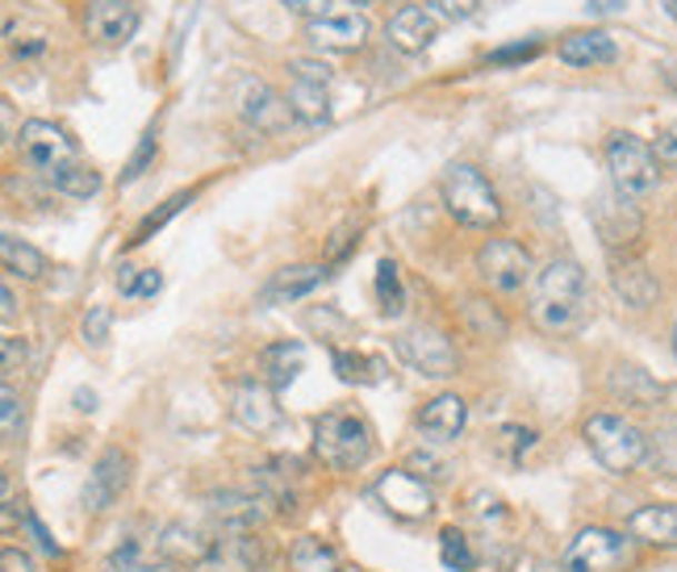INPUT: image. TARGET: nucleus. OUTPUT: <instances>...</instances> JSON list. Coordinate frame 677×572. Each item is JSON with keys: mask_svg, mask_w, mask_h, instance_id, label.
Masks as SVG:
<instances>
[{"mask_svg": "<svg viewBox=\"0 0 677 572\" xmlns=\"http://www.w3.org/2000/svg\"><path fill=\"white\" fill-rule=\"evenodd\" d=\"M159 289H163V277H159L156 268L139 272V280H135V297H156Z\"/></svg>", "mask_w": 677, "mask_h": 572, "instance_id": "53", "label": "nucleus"}, {"mask_svg": "<svg viewBox=\"0 0 677 572\" xmlns=\"http://www.w3.org/2000/svg\"><path fill=\"white\" fill-rule=\"evenodd\" d=\"M185 205H192V192H180V197H172V201H168V205L159 209V213H151V218H142V225H139V230H135V239H130V247L147 243V239L156 234L159 225L168 222V218H176V213H180V209H185Z\"/></svg>", "mask_w": 677, "mask_h": 572, "instance_id": "38", "label": "nucleus"}, {"mask_svg": "<svg viewBox=\"0 0 677 572\" xmlns=\"http://www.w3.org/2000/svg\"><path fill=\"white\" fill-rule=\"evenodd\" d=\"M256 485H260V498L268 505H277L280 514H289L297 505V489H293V472H289V460H272V464H260L251 469Z\"/></svg>", "mask_w": 677, "mask_h": 572, "instance_id": "26", "label": "nucleus"}, {"mask_svg": "<svg viewBox=\"0 0 677 572\" xmlns=\"http://www.w3.org/2000/svg\"><path fill=\"white\" fill-rule=\"evenodd\" d=\"M289 109H293L297 122L322 126L330 118L327 84H306V80H293V88H289Z\"/></svg>", "mask_w": 677, "mask_h": 572, "instance_id": "30", "label": "nucleus"}, {"mask_svg": "<svg viewBox=\"0 0 677 572\" xmlns=\"http://www.w3.org/2000/svg\"><path fill=\"white\" fill-rule=\"evenodd\" d=\"M230 418H235L243 431L268 434L285 422V410L277 405V389L256 377V381H239L230 389Z\"/></svg>", "mask_w": 677, "mask_h": 572, "instance_id": "12", "label": "nucleus"}, {"mask_svg": "<svg viewBox=\"0 0 677 572\" xmlns=\"http://www.w3.org/2000/svg\"><path fill=\"white\" fill-rule=\"evenodd\" d=\"M660 159L657 151L648 147L644 139L636 134H610L607 139V168H610V180H615V189L631 197V201H640L648 192H657L660 184Z\"/></svg>", "mask_w": 677, "mask_h": 572, "instance_id": "5", "label": "nucleus"}, {"mask_svg": "<svg viewBox=\"0 0 677 572\" xmlns=\"http://www.w3.org/2000/svg\"><path fill=\"white\" fill-rule=\"evenodd\" d=\"M631 560V539L607 526H586L569 539V548L560 555L565 572H615Z\"/></svg>", "mask_w": 677, "mask_h": 572, "instance_id": "8", "label": "nucleus"}, {"mask_svg": "<svg viewBox=\"0 0 677 572\" xmlns=\"http://www.w3.org/2000/svg\"><path fill=\"white\" fill-rule=\"evenodd\" d=\"M76 401H80V410H97V398H92V393H80Z\"/></svg>", "mask_w": 677, "mask_h": 572, "instance_id": "55", "label": "nucleus"}, {"mask_svg": "<svg viewBox=\"0 0 677 572\" xmlns=\"http://www.w3.org/2000/svg\"><path fill=\"white\" fill-rule=\"evenodd\" d=\"M465 322H469V330L477 334V339H506V318L489 301H481V297H469L465 301Z\"/></svg>", "mask_w": 677, "mask_h": 572, "instance_id": "37", "label": "nucleus"}, {"mask_svg": "<svg viewBox=\"0 0 677 572\" xmlns=\"http://www.w3.org/2000/svg\"><path fill=\"white\" fill-rule=\"evenodd\" d=\"M126 485H130V455L118 448H109L97 455V464L88 472L80 502H84L88 514H104V510L126 493Z\"/></svg>", "mask_w": 677, "mask_h": 572, "instance_id": "13", "label": "nucleus"}, {"mask_svg": "<svg viewBox=\"0 0 677 572\" xmlns=\"http://www.w3.org/2000/svg\"><path fill=\"white\" fill-rule=\"evenodd\" d=\"M377 502L394 514V519H427L435 510V493L427 481H418L415 472H385L381 481H377Z\"/></svg>", "mask_w": 677, "mask_h": 572, "instance_id": "14", "label": "nucleus"}, {"mask_svg": "<svg viewBox=\"0 0 677 572\" xmlns=\"http://www.w3.org/2000/svg\"><path fill=\"white\" fill-rule=\"evenodd\" d=\"M406 472H415L418 481H444L448 476V460H439L435 451H410Z\"/></svg>", "mask_w": 677, "mask_h": 572, "instance_id": "40", "label": "nucleus"}, {"mask_svg": "<svg viewBox=\"0 0 677 572\" xmlns=\"http://www.w3.org/2000/svg\"><path fill=\"white\" fill-rule=\"evenodd\" d=\"M330 364L339 372L344 384H381L385 381V360L377 355H356V351H330Z\"/></svg>", "mask_w": 677, "mask_h": 572, "instance_id": "32", "label": "nucleus"}, {"mask_svg": "<svg viewBox=\"0 0 677 572\" xmlns=\"http://www.w3.org/2000/svg\"><path fill=\"white\" fill-rule=\"evenodd\" d=\"M586 448L607 472H636L648 460V434L619 414L586 418Z\"/></svg>", "mask_w": 677, "mask_h": 572, "instance_id": "4", "label": "nucleus"}, {"mask_svg": "<svg viewBox=\"0 0 677 572\" xmlns=\"http://www.w3.org/2000/svg\"><path fill=\"white\" fill-rule=\"evenodd\" d=\"M377 301H381L385 318H398L406 310V284H401V272L394 260L377 263Z\"/></svg>", "mask_w": 677, "mask_h": 572, "instance_id": "34", "label": "nucleus"}, {"mask_svg": "<svg viewBox=\"0 0 677 572\" xmlns=\"http://www.w3.org/2000/svg\"><path fill=\"white\" fill-rule=\"evenodd\" d=\"M536 54H539V42L527 38V42H510V47L489 51V63H494V68H506V63H527V59H536Z\"/></svg>", "mask_w": 677, "mask_h": 572, "instance_id": "44", "label": "nucleus"}, {"mask_svg": "<svg viewBox=\"0 0 677 572\" xmlns=\"http://www.w3.org/2000/svg\"><path fill=\"white\" fill-rule=\"evenodd\" d=\"M610 393H615V398H624L627 405H640V410H653V405L665 401V389H660V384L636 364H619L615 372H610Z\"/></svg>", "mask_w": 677, "mask_h": 572, "instance_id": "25", "label": "nucleus"}, {"mask_svg": "<svg viewBox=\"0 0 677 572\" xmlns=\"http://www.w3.org/2000/svg\"><path fill=\"white\" fill-rule=\"evenodd\" d=\"M477 272L486 277L489 289H498V293H519L531 284V272H536V263H531V251L515 239H489L481 251H477Z\"/></svg>", "mask_w": 677, "mask_h": 572, "instance_id": "10", "label": "nucleus"}, {"mask_svg": "<svg viewBox=\"0 0 677 572\" xmlns=\"http://www.w3.org/2000/svg\"><path fill=\"white\" fill-rule=\"evenodd\" d=\"M502 443L510 448V460H519L522 451L536 443V431H522V427H502Z\"/></svg>", "mask_w": 677, "mask_h": 572, "instance_id": "48", "label": "nucleus"}, {"mask_svg": "<svg viewBox=\"0 0 677 572\" xmlns=\"http://www.w3.org/2000/svg\"><path fill=\"white\" fill-rule=\"evenodd\" d=\"M674 355H677V327H674Z\"/></svg>", "mask_w": 677, "mask_h": 572, "instance_id": "59", "label": "nucleus"}, {"mask_svg": "<svg viewBox=\"0 0 677 572\" xmlns=\"http://www.w3.org/2000/svg\"><path fill=\"white\" fill-rule=\"evenodd\" d=\"M653 151H657L660 163H677V126H665V130H660Z\"/></svg>", "mask_w": 677, "mask_h": 572, "instance_id": "50", "label": "nucleus"}, {"mask_svg": "<svg viewBox=\"0 0 677 572\" xmlns=\"http://www.w3.org/2000/svg\"><path fill=\"white\" fill-rule=\"evenodd\" d=\"M372 427L356 410H327L313 418V455L339 472H356L372 460Z\"/></svg>", "mask_w": 677, "mask_h": 572, "instance_id": "2", "label": "nucleus"}, {"mask_svg": "<svg viewBox=\"0 0 677 572\" xmlns=\"http://www.w3.org/2000/svg\"><path fill=\"white\" fill-rule=\"evenodd\" d=\"M665 80H669V84L677 88V68H665Z\"/></svg>", "mask_w": 677, "mask_h": 572, "instance_id": "57", "label": "nucleus"}, {"mask_svg": "<svg viewBox=\"0 0 677 572\" xmlns=\"http://www.w3.org/2000/svg\"><path fill=\"white\" fill-rule=\"evenodd\" d=\"M159 560H168L172 569H189V572H209L218 569L230 552V539H222L218 531H206V526H189V522H168L159 531Z\"/></svg>", "mask_w": 677, "mask_h": 572, "instance_id": "6", "label": "nucleus"}, {"mask_svg": "<svg viewBox=\"0 0 677 572\" xmlns=\"http://www.w3.org/2000/svg\"><path fill=\"white\" fill-rule=\"evenodd\" d=\"M385 34H389V42L398 47L401 54H418L427 51L435 42V34H439V26H435V13L431 9H418V4H401L398 13L389 18V26H385Z\"/></svg>", "mask_w": 677, "mask_h": 572, "instance_id": "17", "label": "nucleus"}, {"mask_svg": "<svg viewBox=\"0 0 677 572\" xmlns=\"http://www.w3.org/2000/svg\"><path fill=\"white\" fill-rule=\"evenodd\" d=\"M0 260H4V272L9 277H21V280H38L47 272V255L38 247L21 243L18 234H4L0 239Z\"/></svg>", "mask_w": 677, "mask_h": 572, "instance_id": "29", "label": "nucleus"}, {"mask_svg": "<svg viewBox=\"0 0 677 572\" xmlns=\"http://www.w3.org/2000/svg\"><path fill=\"white\" fill-rule=\"evenodd\" d=\"M394 351L401 355V364L415 368L418 377H431V381H448L460 368V355L451 348V339L435 327H410L394 339Z\"/></svg>", "mask_w": 677, "mask_h": 572, "instance_id": "7", "label": "nucleus"}, {"mask_svg": "<svg viewBox=\"0 0 677 572\" xmlns=\"http://www.w3.org/2000/svg\"><path fill=\"white\" fill-rule=\"evenodd\" d=\"M322 277H327V268H318V263L285 268V272H277V280L263 289V301H297V297H306L310 289H318Z\"/></svg>", "mask_w": 677, "mask_h": 572, "instance_id": "28", "label": "nucleus"}, {"mask_svg": "<svg viewBox=\"0 0 677 572\" xmlns=\"http://www.w3.org/2000/svg\"><path fill=\"white\" fill-rule=\"evenodd\" d=\"M156 151H159V142H156V130H147L139 139V147H135V155H130V163H126V172H122V184H135L151 163H156Z\"/></svg>", "mask_w": 677, "mask_h": 572, "instance_id": "39", "label": "nucleus"}, {"mask_svg": "<svg viewBox=\"0 0 677 572\" xmlns=\"http://www.w3.org/2000/svg\"><path fill=\"white\" fill-rule=\"evenodd\" d=\"M289 572H348V569H344V560H339V552L330 543L301 535L289 548Z\"/></svg>", "mask_w": 677, "mask_h": 572, "instance_id": "27", "label": "nucleus"}, {"mask_svg": "<svg viewBox=\"0 0 677 572\" xmlns=\"http://www.w3.org/2000/svg\"><path fill=\"white\" fill-rule=\"evenodd\" d=\"M477 4H481V0H431L435 13H444V18H451V21L472 18V9H477Z\"/></svg>", "mask_w": 677, "mask_h": 572, "instance_id": "47", "label": "nucleus"}, {"mask_svg": "<svg viewBox=\"0 0 677 572\" xmlns=\"http://www.w3.org/2000/svg\"><path fill=\"white\" fill-rule=\"evenodd\" d=\"M263 498L260 493H243V489H218L206 498V510L209 519L222 526L226 535H243V531H260L268 510H263Z\"/></svg>", "mask_w": 677, "mask_h": 572, "instance_id": "15", "label": "nucleus"}, {"mask_svg": "<svg viewBox=\"0 0 677 572\" xmlns=\"http://www.w3.org/2000/svg\"><path fill=\"white\" fill-rule=\"evenodd\" d=\"M368 38V21L360 13H330L310 21V42L318 51H360Z\"/></svg>", "mask_w": 677, "mask_h": 572, "instance_id": "20", "label": "nucleus"}, {"mask_svg": "<svg viewBox=\"0 0 677 572\" xmlns=\"http://www.w3.org/2000/svg\"><path fill=\"white\" fill-rule=\"evenodd\" d=\"M665 9H669V13L677 18V0H665Z\"/></svg>", "mask_w": 677, "mask_h": 572, "instance_id": "58", "label": "nucleus"}, {"mask_svg": "<svg viewBox=\"0 0 677 572\" xmlns=\"http://www.w3.org/2000/svg\"><path fill=\"white\" fill-rule=\"evenodd\" d=\"M439 189H444V205H448V213L460 225H469V230H489V225L502 222V201H498V192H494V184H489L472 163H451L448 172H444V180H439Z\"/></svg>", "mask_w": 677, "mask_h": 572, "instance_id": "3", "label": "nucleus"}, {"mask_svg": "<svg viewBox=\"0 0 677 572\" xmlns=\"http://www.w3.org/2000/svg\"><path fill=\"white\" fill-rule=\"evenodd\" d=\"M84 30L88 38L109 42V47L130 42L135 30H139V9H135L130 0H92L84 13Z\"/></svg>", "mask_w": 677, "mask_h": 572, "instance_id": "16", "label": "nucleus"}, {"mask_svg": "<svg viewBox=\"0 0 677 572\" xmlns=\"http://www.w3.org/2000/svg\"><path fill=\"white\" fill-rule=\"evenodd\" d=\"M465 422H469V405L465 398H456V393H439L422 405V414H418V431L427 434L431 443H451V439H460L465 431Z\"/></svg>", "mask_w": 677, "mask_h": 572, "instance_id": "18", "label": "nucleus"}, {"mask_svg": "<svg viewBox=\"0 0 677 572\" xmlns=\"http://www.w3.org/2000/svg\"><path fill=\"white\" fill-rule=\"evenodd\" d=\"M351 4H401V0H351Z\"/></svg>", "mask_w": 677, "mask_h": 572, "instance_id": "56", "label": "nucleus"}, {"mask_svg": "<svg viewBox=\"0 0 677 572\" xmlns=\"http://www.w3.org/2000/svg\"><path fill=\"white\" fill-rule=\"evenodd\" d=\"M581 313H586V272L574 260H552L536 280V301H531L536 327L548 334H565L581 322Z\"/></svg>", "mask_w": 677, "mask_h": 572, "instance_id": "1", "label": "nucleus"}, {"mask_svg": "<svg viewBox=\"0 0 677 572\" xmlns=\"http://www.w3.org/2000/svg\"><path fill=\"white\" fill-rule=\"evenodd\" d=\"M26 526H30V531H34L38 548H42V552H47V555H59V552H63V548H59V539H54L51 531H47V526H42V522H38V514H34V510H30V514H26Z\"/></svg>", "mask_w": 677, "mask_h": 572, "instance_id": "51", "label": "nucleus"}, {"mask_svg": "<svg viewBox=\"0 0 677 572\" xmlns=\"http://www.w3.org/2000/svg\"><path fill=\"white\" fill-rule=\"evenodd\" d=\"M0 572H38L34 555L21 552V548H4V555H0Z\"/></svg>", "mask_w": 677, "mask_h": 572, "instance_id": "49", "label": "nucleus"}, {"mask_svg": "<svg viewBox=\"0 0 677 572\" xmlns=\"http://www.w3.org/2000/svg\"><path fill=\"white\" fill-rule=\"evenodd\" d=\"M610 284H615V293L624 297V305H631V310H648L660 293L657 277H653L640 260H615L610 263Z\"/></svg>", "mask_w": 677, "mask_h": 572, "instance_id": "23", "label": "nucleus"}, {"mask_svg": "<svg viewBox=\"0 0 677 572\" xmlns=\"http://www.w3.org/2000/svg\"><path fill=\"white\" fill-rule=\"evenodd\" d=\"M289 68H293L297 80H306V84H330V68L318 63V59H293Z\"/></svg>", "mask_w": 677, "mask_h": 572, "instance_id": "45", "label": "nucleus"}, {"mask_svg": "<svg viewBox=\"0 0 677 572\" xmlns=\"http://www.w3.org/2000/svg\"><path fill=\"white\" fill-rule=\"evenodd\" d=\"M0 422H4V439L9 443L21 439V398L13 393V384H4V393H0Z\"/></svg>", "mask_w": 677, "mask_h": 572, "instance_id": "41", "label": "nucleus"}, {"mask_svg": "<svg viewBox=\"0 0 677 572\" xmlns=\"http://www.w3.org/2000/svg\"><path fill=\"white\" fill-rule=\"evenodd\" d=\"M560 59L574 68H594V63H615L619 47L607 30H577V34L560 38Z\"/></svg>", "mask_w": 677, "mask_h": 572, "instance_id": "24", "label": "nucleus"}, {"mask_svg": "<svg viewBox=\"0 0 677 572\" xmlns=\"http://www.w3.org/2000/svg\"><path fill=\"white\" fill-rule=\"evenodd\" d=\"M109 322H113V310H109V305H92L88 318H84V343L104 348V339H109Z\"/></svg>", "mask_w": 677, "mask_h": 572, "instance_id": "43", "label": "nucleus"}, {"mask_svg": "<svg viewBox=\"0 0 677 572\" xmlns=\"http://www.w3.org/2000/svg\"><path fill=\"white\" fill-rule=\"evenodd\" d=\"M18 147H21V159L42 175H54L76 163V142L54 122H38V118L26 122L18 134Z\"/></svg>", "mask_w": 677, "mask_h": 572, "instance_id": "11", "label": "nucleus"}, {"mask_svg": "<svg viewBox=\"0 0 677 572\" xmlns=\"http://www.w3.org/2000/svg\"><path fill=\"white\" fill-rule=\"evenodd\" d=\"M590 218H594V230H598V239L607 243L610 255H619V251H631V247L640 243V234H644L640 209L631 205V197H624L619 189L598 192V197H594V205H590Z\"/></svg>", "mask_w": 677, "mask_h": 572, "instance_id": "9", "label": "nucleus"}, {"mask_svg": "<svg viewBox=\"0 0 677 572\" xmlns=\"http://www.w3.org/2000/svg\"><path fill=\"white\" fill-rule=\"evenodd\" d=\"M101 572H172V564L168 560H156V555L142 552L139 539H126L118 552L104 560Z\"/></svg>", "mask_w": 677, "mask_h": 572, "instance_id": "33", "label": "nucleus"}, {"mask_svg": "<svg viewBox=\"0 0 677 572\" xmlns=\"http://www.w3.org/2000/svg\"><path fill=\"white\" fill-rule=\"evenodd\" d=\"M51 184L63 192V197L88 201V197H97V192H101V172H92V168H84V163H71V168H63V172L51 175Z\"/></svg>", "mask_w": 677, "mask_h": 572, "instance_id": "35", "label": "nucleus"}, {"mask_svg": "<svg viewBox=\"0 0 677 572\" xmlns=\"http://www.w3.org/2000/svg\"><path fill=\"white\" fill-rule=\"evenodd\" d=\"M648 460L660 476H674L677 481V414H665L648 434Z\"/></svg>", "mask_w": 677, "mask_h": 572, "instance_id": "31", "label": "nucleus"}, {"mask_svg": "<svg viewBox=\"0 0 677 572\" xmlns=\"http://www.w3.org/2000/svg\"><path fill=\"white\" fill-rule=\"evenodd\" d=\"M0 368H4V381H13L21 368H26V339L18 334H4L0 339Z\"/></svg>", "mask_w": 677, "mask_h": 572, "instance_id": "42", "label": "nucleus"}, {"mask_svg": "<svg viewBox=\"0 0 677 572\" xmlns=\"http://www.w3.org/2000/svg\"><path fill=\"white\" fill-rule=\"evenodd\" d=\"M306 368V343L297 339H277L260 351V381L272 389H289Z\"/></svg>", "mask_w": 677, "mask_h": 572, "instance_id": "21", "label": "nucleus"}, {"mask_svg": "<svg viewBox=\"0 0 677 572\" xmlns=\"http://www.w3.org/2000/svg\"><path fill=\"white\" fill-rule=\"evenodd\" d=\"M0 301H4V318H13V313H18V297H13V289H9V284L0 289Z\"/></svg>", "mask_w": 677, "mask_h": 572, "instance_id": "54", "label": "nucleus"}, {"mask_svg": "<svg viewBox=\"0 0 677 572\" xmlns=\"http://www.w3.org/2000/svg\"><path fill=\"white\" fill-rule=\"evenodd\" d=\"M472 514L477 519H502L506 510H502V502L494 498V493H472V505H469Z\"/></svg>", "mask_w": 677, "mask_h": 572, "instance_id": "52", "label": "nucleus"}, {"mask_svg": "<svg viewBox=\"0 0 677 572\" xmlns=\"http://www.w3.org/2000/svg\"><path fill=\"white\" fill-rule=\"evenodd\" d=\"M627 535L653 543V548H677V505H640L631 519H627Z\"/></svg>", "mask_w": 677, "mask_h": 572, "instance_id": "22", "label": "nucleus"}, {"mask_svg": "<svg viewBox=\"0 0 677 572\" xmlns=\"http://www.w3.org/2000/svg\"><path fill=\"white\" fill-rule=\"evenodd\" d=\"M243 118L256 130L263 134H277L280 126L293 118V109H289V97H280L272 84H263V80H251L243 88Z\"/></svg>", "mask_w": 677, "mask_h": 572, "instance_id": "19", "label": "nucleus"}, {"mask_svg": "<svg viewBox=\"0 0 677 572\" xmlns=\"http://www.w3.org/2000/svg\"><path fill=\"white\" fill-rule=\"evenodd\" d=\"M285 4H289V13H297V18L306 21L330 18V0H285Z\"/></svg>", "mask_w": 677, "mask_h": 572, "instance_id": "46", "label": "nucleus"}, {"mask_svg": "<svg viewBox=\"0 0 677 572\" xmlns=\"http://www.w3.org/2000/svg\"><path fill=\"white\" fill-rule=\"evenodd\" d=\"M439 560H444V569L451 572L477 569V552L469 548L465 531H456V526H444V531H439Z\"/></svg>", "mask_w": 677, "mask_h": 572, "instance_id": "36", "label": "nucleus"}]
</instances>
